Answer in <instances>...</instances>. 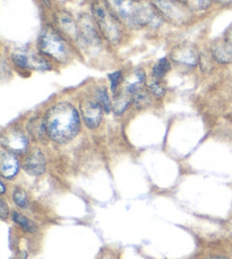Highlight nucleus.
Masks as SVG:
<instances>
[{
  "mask_svg": "<svg viewBox=\"0 0 232 259\" xmlns=\"http://www.w3.org/2000/svg\"><path fill=\"white\" fill-rule=\"evenodd\" d=\"M103 110V107H102V105L97 101V99H85L81 103L83 121L89 128H96L100 125Z\"/></svg>",
  "mask_w": 232,
  "mask_h": 259,
  "instance_id": "7",
  "label": "nucleus"
},
{
  "mask_svg": "<svg viewBox=\"0 0 232 259\" xmlns=\"http://www.w3.org/2000/svg\"><path fill=\"white\" fill-rule=\"evenodd\" d=\"M78 32H80V38L84 41L86 45H99L100 44V34L96 29V24L94 20L90 17L87 14H83L80 16L77 22Z\"/></svg>",
  "mask_w": 232,
  "mask_h": 259,
  "instance_id": "9",
  "label": "nucleus"
},
{
  "mask_svg": "<svg viewBox=\"0 0 232 259\" xmlns=\"http://www.w3.org/2000/svg\"><path fill=\"white\" fill-rule=\"evenodd\" d=\"M109 81H110V87H111V91L115 94L118 89V85L120 81H122V72L117 71L109 74Z\"/></svg>",
  "mask_w": 232,
  "mask_h": 259,
  "instance_id": "24",
  "label": "nucleus"
},
{
  "mask_svg": "<svg viewBox=\"0 0 232 259\" xmlns=\"http://www.w3.org/2000/svg\"><path fill=\"white\" fill-rule=\"evenodd\" d=\"M13 62L15 63L16 66L23 69H31V71H48L51 68L49 63L45 61L41 55L34 52H27V50H22V52L14 53L12 55Z\"/></svg>",
  "mask_w": 232,
  "mask_h": 259,
  "instance_id": "6",
  "label": "nucleus"
},
{
  "mask_svg": "<svg viewBox=\"0 0 232 259\" xmlns=\"http://www.w3.org/2000/svg\"><path fill=\"white\" fill-rule=\"evenodd\" d=\"M133 103V96L127 91H123L115 95L112 100V110L115 115H122Z\"/></svg>",
  "mask_w": 232,
  "mask_h": 259,
  "instance_id": "16",
  "label": "nucleus"
},
{
  "mask_svg": "<svg viewBox=\"0 0 232 259\" xmlns=\"http://www.w3.org/2000/svg\"><path fill=\"white\" fill-rule=\"evenodd\" d=\"M178 2H180V3H183V4L185 5V0H178ZM185 6H186V5H185Z\"/></svg>",
  "mask_w": 232,
  "mask_h": 259,
  "instance_id": "31",
  "label": "nucleus"
},
{
  "mask_svg": "<svg viewBox=\"0 0 232 259\" xmlns=\"http://www.w3.org/2000/svg\"><path fill=\"white\" fill-rule=\"evenodd\" d=\"M171 58L178 64L196 66L199 61V54L193 45L180 44L171 50Z\"/></svg>",
  "mask_w": 232,
  "mask_h": 259,
  "instance_id": "10",
  "label": "nucleus"
},
{
  "mask_svg": "<svg viewBox=\"0 0 232 259\" xmlns=\"http://www.w3.org/2000/svg\"><path fill=\"white\" fill-rule=\"evenodd\" d=\"M110 11L124 24L132 29L160 24L157 9L142 0H105Z\"/></svg>",
  "mask_w": 232,
  "mask_h": 259,
  "instance_id": "2",
  "label": "nucleus"
},
{
  "mask_svg": "<svg viewBox=\"0 0 232 259\" xmlns=\"http://www.w3.org/2000/svg\"><path fill=\"white\" fill-rule=\"evenodd\" d=\"M44 119L49 138L54 142H69L80 131V114L68 103H59L52 106L46 112Z\"/></svg>",
  "mask_w": 232,
  "mask_h": 259,
  "instance_id": "1",
  "label": "nucleus"
},
{
  "mask_svg": "<svg viewBox=\"0 0 232 259\" xmlns=\"http://www.w3.org/2000/svg\"><path fill=\"white\" fill-rule=\"evenodd\" d=\"M216 2L223 6H232V0H216Z\"/></svg>",
  "mask_w": 232,
  "mask_h": 259,
  "instance_id": "27",
  "label": "nucleus"
},
{
  "mask_svg": "<svg viewBox=\"0 0 232 259\" xmlns=\"http://www.w3.org/2000/svg\"><path fill=\"white\" fill-rule=\"evenodd\" d=\"M212 56L220 64L232 63V45L228 40H219L212 47Z\"/></svg>",
  "mask_w": 232,
  "mask_h": 259,
  "instance_id": "14",
  "label": "nucleus"
},
{
  "mask_svg": "<svg viewBox=\"0 0 232 259\" xmlns=\"http://www.w3.org/2000/svg\"><path fill=\"white\" fill-rule=\"evenodd\" d=\"M212 3V0H185V5L190 11H205Z\"/></svg>",
  "mask_w": 232,
  "mask_h": 259,
  "instance_id": "22",
  "label": "nucleus"
},
{
  "mask_svg": "<svg viewBox=\"0 0 232 259\" xmlns=\"http://www.w3.org/2000/svg\"><path fill=\"white\" fill-rule=\"evenodd\" d=\"M224 39H225V40H228L229 42L232 45V25L229 27V30L226 31V33H225Z\"/></svg>",
  "mask_w": 232,
  "mask_h": 259,
  "instance_id": "26",
  "label": "nucleus"
},
{
  "mask_svg": "<svg viewBox=\"0 0 232 259\" xmlns=\"http://www.w3.org/2000/svg\"><path fill=\"white\" fill-rule=\"evenodd\" d=\"M152 2L157 12H160L175 24H186L192 17L190 9L178 0H152Z\"/></svg>",
  "mask_w": 232,
  "mask_h": 259,
  "instance_id": "5",
  "label": "nucleus"
},
{
  "mask_svg": "<svg viewBox=\"0 0 232 259\" xmlns=\"http://www.w3.org/2000/svg\"><path fill=\"white\" fill-rule=\"evenodd\" d=\"M54 22L60 33L65 34L69 39L80 38L78 25L73 16L66 11H59L54 16Z\"/></svg>",
  "mask_w": 232,
  "mask_h": 259,
  "instance_id": "11",
  "label": "nucleus"
},
{
  "mask_svg": "<svg viewBox=\"0 0 232 259\" xmlns=\"http://www.w3.org/2000/svg\"><path fill=\"white\" fill-rule=\"evenodd\" d=\"M27 132L35 141L43 142L49 137L48 130L45 125V119L41 117H34L27 123Z\"/></svg>",
  "mask_w": 232,
  "mask_h": 259,
  "instance_id": "15",
  "label": "nucleus"
},
{
  "mask_svg": "<svg viewBox=\"0 0 232 259\" xmlns=\"http://www.w3.org/2000/svg\"><path fill=\"white\" fill-rule=\"evenodd\" d=\"M133 103L135 104L138 108L146 107L147 105H150L151 99H150V95H148V91L144 90L143 88L142 89H139L136 94L133 96Z\"/></svg>",
  "mask_w": 232,
  "mask_h": 259,
  "instance_id": "20",
  "label": "nucleus"
},
{
  "mask_svg": "<svg viewBox=\"0 0 232 259\" xmlns=\"http://www.w3.org/2000/svg\"><path fill=\"white\" fill-rule=\"evenodd\" d=\"M92 16L100 33L111 45L117 46L122 42L124 32L120 21L110 11L105 0H94L92 4Z\"/></svg>",
  "mask_w": 232,
  "mask_h": 259,
  "instance_id": "3",
  "label": "nucleus"
},
{
  "mask_svg": "<svg viewBox=\"0 0 232 259\" xmlns=\"http://www.w3.org/2000/svg\"><path fill=\"white\" fill-rule=\"evenodd\" d=\"M211 259H226V258H222V257H213Z\"/></svg>",
  "mask_w": 232,
  "mask_h": 259,
  "instance_id": "30",
  "label": "nucleus"
},
{
  "mask_svg": "<svg viewBox=\"0 0 232 259\" xmlns=\"http://www.w3.org/2000/svg\"><path fill=\"white\" fill-rule=\"evenodd\" d=\"M4 192H5V186H4V183L2 182V193L4 194Z\"/></svg>",
  "mask_w": 232,
  "mask_h": 259,
  "instance_id": "29",
  "label": "nucleus"
},
{
  "mask_svg": "<svg viewBox=\"0 0 232 259\" xmlns=\"http://www.w3.org/2000/svg\"><path fill=\"white\" fill-rule=\"evenodd\" d=\"M8 214H9L8 207H7L6 202H5L4 199H2V200H0V217H2L3 220H5Z\"/></svg>",
  "mask_w": 232,
  "mask_h": 259,
  "instance_id": "25",
  "label": "nucleus"
},
{
  "mask_svg": "<svg viewBox=\"0 0 232 259\" xmlns=\"http://www.w3.org/2000/svg\"><path fill=\"white\" fill-rule=\"evenodd\" d=\"M13 220L15 221V223L20 225L23 230H25L26 232L34 233L36 231V228H35V225L33 224V222L30 221L29 219H27V217L18 214V212H13Z\"/></svg>",
  "mask_w": 232,
  "mask_h": 259,
  "instance_id": "18",
  "label": "nucleus"
},
{
  "mask_svg": "<svg viewBox=\"0 0 232 259\" xmlns=\"http://www.w3.org/2000/svg\"><path fill=\"white\" fill-rule=\"evenodd\" d=\"M170 62L166 58H162L154 65V67H153V76H154L156 80H161V78L170 71Z\"/></svg>",
  "mask_w": 232,
  "mask_h": 259,
  "instance_id": "17",
  "label": "nucleus"
},
{
  "mask_svg": "<svg viewBox=\"0 0 232 259\" xmlns=\"http://www.w3.org/2000/svg\"><path fill=\"white\" fill-rule=\"evenodd\" d=\"M96 98L97 101L102 105V107H103L105 113H109L112 110V101H111L105 88H100V89H97Z\"/></svg>",
  "mask_w": 232,
  "mask_h": 259,
  "instance_id": "19",
  "label": "nucleus"
},
{
  "mask_svg": "<svg viewBox=\"0 0 232 259\" xmlns=\"http://www.w3.org/2000/svg\"><path fill=\"white\" fill-rule=\"evenodd\" d=\"M45 158L42 152L39 149H35L31 154L27 155L24 163H23V168H24L27 174L32 175V177L42 175L45 172Z\"/></svg>",
  "mask_w": 232,
  "mask_h": 259,
  "instance_id": "12",
  "label": "nucleus"
},
{
  "mask_svg": "<svg viewBox=\"0 0 232 259\" xmlns=\"http://www.w3.org/2000/svg\"><path fill=\"white\" fill-rule=\"evenodd\" d=\"M39 50L59 63H66L71 57L69 47L62 33L52 26H45L38 41Z\"/></svg>",
  "mask_w": 232,
  "mask_h": 259,
  "instance_id": "4",
  "label": "nucleus"
},
{
  "mask_svg": "<svg viewBox=\"0 0 232 259\" xmlns=\"http://www.w3.org/2000/svg\"><path fill=\"white\" fill-rule=\"evenodd\" d=\"M41 2H42L45 6H48V7L51 6V0H41Z\"/></svg>",
  "mask_w": 232,
  "mask_h": 259,
  "instance_id": "28",
  "label": "nucleus"
},
{
  "mask_svg": "<svg viewBox=\"0 0 232 259\" xmlns=\"http://www.w3.org/2000/svg\"><path fill=\"white\" fill-rule=\"evenodd\" d=\"M20 170V161L15 154L4 149L0 154V173L5 179L11 180Z\"/></svg>",
  "mask_w": 232,
  "mask_h": 259,
  "instance_id": "13",
  "label": "nucleus"
},
{
  "mask_svg": "<svg viewBox=\"0 0 232 259\" xmlns=\"http://www.w3.org/2000/svg\"><path fill=\"white\" fill-rule=\"evenodd\" d=\"M13 200L20 208H26L29 206V197L27 192L21 188H16L13 193Z\"/></svg>",
  "mask_w": 232,
  "mask_h": 259,
  "instance_id": "21",
  "label": "nucleus"
},
{
  "mask_svg": "<svg viewBox=\"0 0 232 259\" xmlns=\"http://www.w3.org/2000/svg\"><path fill=\"white\" fill-rule=\"evenodd\" d=\"M2 143L4 149L15 155H20L26 151L29 147V139L20 130H9L8 132L3 134Z\"/></svg>",
  "mask_w": 232,
  "mask_h": 259,
  "instance_id": "8",
  "label": "nucleus"
},
{
  "mask_svg": "<svg viewBox=\"0 0 232 259\" xmlns=\"http://www.w3.org/2000/svg\"><path fill=\"white\" fill-rule=\"evenodd\" d=\"M148 90H150L152 95L157 97V98H161V97H163L165 94L164 85L159 81H153L150 84V87H148Z\"/></svg>",
  "mask_w": 232,
  "mask_h": 259,
  "instance_id": "23",
  "label": "nucleus"
}]
</instances>
